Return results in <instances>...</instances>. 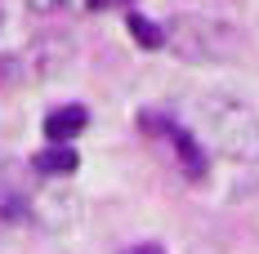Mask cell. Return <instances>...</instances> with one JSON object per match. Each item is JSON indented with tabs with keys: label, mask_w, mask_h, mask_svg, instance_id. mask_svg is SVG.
Instances as JSON below:
<instances>
[{
	"label": "cell",
	"mask_w": 259,
	"mask_h": 254,
	"mask_svg": "<svg viewBox=\"0 0 259 254\" xmlns=\"http://www.w3.org/2000/svg\"><path fill=\"white\" fill-rule=\"evenodd\" d=\"M165 134L175 138V152H179V161H183V174H188V178H206V156H201V143H197L188 129H179V125H165Z\"/></svg>",
	"instance_id": "8992f818"
},
{
	"label": "cell",
	"mask_w": 259,
	"mask_h": 254,
	"mask_svg": "<svg viewBox=\"0 0 259 254\" xmlns=\"http://www.w3.org/2000/svg\"><path fill=\"white\" fill-rule=\"evenodd\" d=\"M27 219H31V192L18 187V183H9V178H0V232L23 228Z\"/></svg>",
	"instance_id": "277c9868"
},
{
	"label": "cell",
	"mask_w": 259,
	"mask_h": 254,
	"mask_svg": "<svg viewBox=\"0 0 259 254\" xmlns=\"http://www.w3.org/2000/svg\"><path fill=\"white\" fill-rule=\"evenodd\" d=\"M125 27H130V36H134L143 49H161V45H165V31H161L152 18H143V14H125Z\"/></svg>",
	"instance_id": "ba28073f"
},
{
	"label": "cell",
	"mask_w": 259,
	"mask_h": 254,
	"mask_svg": "<svg viewBox=\"0 0 259 254\" xmlns=\"http://www.w3.org/2000/svg\"><path fill=\"white\" fill-rule=\"evenodd\" d=\"M27 72L36 80H50V76H58L67 63H72V40L67 36H40L31 49H27Z\"/></svg>",
	"instance_id": "3957f363"
},
{
	"label": "cell",
	"mask_w": 259,
	"mask_h": 254,
	"mask_svg": "<svg viewBox=\"0 0 259 254\" xmlns=\"http://www.w3.org/2000/svg\"><path fill=\"white\" fill-rule=\"evenodd\" d=\"M23 76H27V63H23V58H0V89L23 85Z\"/></svg>",
	"instance_id": "9c48e42d"
},
{
	"label": "cell",
	"mask_w": 259,
	"mask_h": 254,
	"mask_svg": "<svg viewBox=\"0 0 259 254\" xmlns=\"http://www.w3.org/2000/svg\"><path fill=\"white\" fill-rule=\"evenodd\" d=\"M201 116L214 147L228 161H259V112L237 98H201Z\"/></svg>",
	"instance_id": "6da1fadb"
},
{
	"label": "cell",
	"mask_w": 259,
	"mask_h": 254,
	"mask_svg": "<svg viewBox=\"0 0 259 254\" xmlns=\"http://www.w3.org/2000/svg\"><path fill=\"white\" fill-rule=\"evenodd\" d=\"M125 254H165V250H161V245H152V241H148V245H134V250H125Z\"/></svg>",
	"instance_id": "30bf717a"
},
{
	"label": "cell",
	"mask_w": 259,
	"mask_h": 254,
	"mask_svg": "<svg viewBox=\"0 0 259 254\" xmlns=\"http://www.w3.org/2000/svg\"><path fill=\"white\" fill-rule=\"evenodd\" d=\"M90 121V112L80 107V103H67V107H54L50 116H45V138L50 143H67V138H76L80 129Z\"/></svg>",
	"instance_id": "5b68a950"
},
{
	"label": "cell",
	"mask_w": 259,
	"mask_h": 254,
	"mask_svg": "<svg viewBox=\"0 0 259 254\" xmlns=\"http://www.w3.org/2000/svg\"><path fill=\"white\" fill-rule=\"evenodd\" d=\"M40 174H72L80 165V156L67 147V143H54V147H45V152H36V161H31Z\"/></svg>",
	"instance_id": "52a82bcc"
},
{
	"label": "cell",
	"mask_w": 259,
	"mask_h": 254,
	"mask_svg": "<svg viewBox=\"0 0 259 254\" xmlns=\"http://www.w3.org/2000/svg\"><path fill=\"white\" fill-rule=\"evenodd\" d=\"M170 45H175L183 58H192V63H224V58L237 54L241 36H237L228 23H219V18L183 14L179 23L170 27Z\"/></svg>",
	"instance_id": "7a4b0ae2"
}]
</instances>
